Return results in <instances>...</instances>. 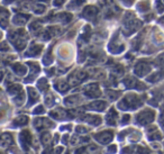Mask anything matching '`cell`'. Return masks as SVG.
<instances>
[{
	"mask_svg": "<svg viewBox=\"0 0 164 154\" xmlns=\"http://www.w3.org/2000/svg\"><path fill=\"white\" fill-rule=\"evenodd\" d=\"M9 23V12L6 9H0V26L6 28Z\"/></svg>",
	"mask_w": 164,
	"mask_h": 154,
	"instance_id": "1",
	"label": "cell"
},
{
	"mask_svg": "<svg viewBox=\"0 0 164 154\" xmlns=\"http://www.w3.org/2000/svg\"><path fill=\"white\" fill-rule=\"evenodd\" d=\"M29 18H31V16H29V15H25V14H19V15H16L15 17H14V24L21 26V25H25V24H26V23H27V21L29 20Z\"/></svg>",
	"mask_w": 164,
	"mask_h": 154,
	"instance_id": "2",
	"label": "cell"
},
{
	"mask_svg": "<svg viewBox=\"0 0 164 154\" xmlns=\"http://www.w3.org/2000/svg\"><path fill=\"white\" fill-rule=\"evenodd\" d=\"M34 12L37 14V15H41V14H44V11L46 10V6L45 5H41V3H37L34 6Z\"/></svg>",
	"mask_w": 164,
	"mask_h": 154,
	"instance_id": "3",
	"label": "cell"
},
{
	"mask_svg": "<svg viewBox=\"0 0 164 154\" xmlns=\"http://www.w3.org/2000/svg\"><path fill=\"white\" fill-rule=\"evenodd\" d=\"M33 1H41V0H33Z\"/></svg>",
	"mask_w": 164,
	"mask_h": 154,
	"instance_id": "4",
	"label": "cell"
}]
</instances>
